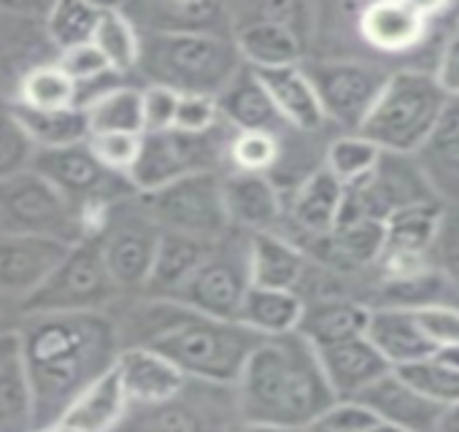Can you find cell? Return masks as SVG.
Returning <instances> with one entry per match:
<instances>
[{
    "instance_id": "1",
    "label": "cell",
    "mask_w": 459,
    "mask_h": 432,
    "mask_svg": "<svg viewBox=\"0 0 459 432\" xmlns=\"http://www.w3.org/2000/svg\"><path fill=\"white\" fill-rule=\"evenodd\" d=\"M20 338L36 400V429L57 424L71 402L117 365L122 351L119 324L103 311L28 314Z\"/></svg>"
},
{
    "instance_id": "2",
    "label": "cell",
    "mask_w": 459,
    "mask_h": 432,
    "mask_svg": "<svg viewBox=\"0 0 459 432\" xmlns=\"http://www.w3.org/2000/svg\"><path fill=\"white\" fill-rule=\"evenodd\" d=\"M122 349L149 346L189 381L238 386L252 351L265 341L241 322L203 316L170 298H149L119 324Z\"/></svg>"
},
{
    "instance_id": "3",
    "label": "cell",
    "mask_w": 459,
    "mask_h": 432,
    "mask_svg": "<svg viewBox=\"0 0 459 432\" xmlns=\"http://www.w3.org/2000/svg\"><path fill=\"white\" fill-rule=\"evenodd\" d=\"M241 421L308 429L335 402L316 349L300 335L265 338L249 357L236 386Z\"/></svg>"
},
{
    "instance_id": "4",
    "label": "cell",
    "mask_w": 459,
    "mask_h": 432,
    "mask_svg": "<svg viewBox=\"0 0 459 432\" xmlns=\"http://www.w3.org/2000/svg\"><path fill=\"white\" fill-rule=\"evenodd\" d=\"M244 65L247 63L236 47V39L141 36V76L149 84L168 87L178 95L219 98Z\"/></svg>"
},
{
    "instance_id": "5",
    "label": "cell",
    "mask_w": 459,
    "mask_h": 432,
    "mask_svg": "<svg viewBox=\"0 0 459 432\" xmlns=\"http://www.w3.org/2000/svg\"><path fill=\"white\" fill-rule=\"evenodd\" d=\"M448 95L429 71H392L359 135L373 141L386 154L413 157L448 106Z\"/></svg>"
},
{
    "instance_id": "6",
    "label": "cell",
    "mask_w": 459,
    "mask_h": 432,
    "mask_svg": "<svg viewBox=\"0 0 459 432\" xmlns=\"http://www.w3.org/2000/svg\"><path fill=\"white\" fill-rule=\"evenodd\" d=\"M0 233L79 244L95 236L87 216L36 170L0 181Z\"/></svg>"
},
{
    "instance_id": "7",
    "label": "cell",
    "mask_w": 459,
    "mask_h": 432,
    "mask_svg": "<svg viewBox=\"0 0 459 432\" xmlns=\"http://www.w3.org/2000/svg\"><path fill=\"white\" fill-rule=\"evenodd\" d=\"M221 178L224 173H195L154 192H138L135 200L160 230L216 244L233 230Z\"/></svg>"
},
{
    "instance_id": "8",
    "label": "cell",
    "mask_w": 459,
    "mask_h": 432,
    "mask_svg": "<svg viewBox=\"0 0 459 432\" xmlns=\"http://www.w3.org/2000/svg\"><path fill=\"white\" fill-rule=\"evenodd\" d=\"M236 133L221 135L219 127L211 133H184V130H162L141 135V154L130 170V181L135 192H154L178 178L195 173H221L224 160L230 162V141Z\"/></svg>"
},
{
    "instance_id": "9",
    "label": "cell",
    "mask_w": 459,
    "mask_h": 432,
    "mask_svg": "<svg viewBox=\"0 0 459 432\" xmlns=\"http://www.w3.org/2000/svg\"><path fill=\"white\" fill-rule=\"evenodd\" d=\"M119 292L106 260L100 233L87 236L74 244L63 265L49 276V281L22 300L25 314H52V311H103V306Z\"/></svg>"
},
{
    "instance_id": "10",
    "label": "cell",
    "mask_w": 459,
    "mask_h": 432,
    "mask_svg": "<svg viewBox=\"0 0 459 432\" xmlns=\"http://www.w3.org/2000/svg\"><path fill=\"white\" fill-rule=\"evenodd\" d=\"M421 200L437 197L429 189L416 160L384 151L373 173L343 184V205L335 228L354 222H386L394 211Z\"/></svg>"
},
{
    "instance_id": "11",
    "label": "cell",
    "mask_w": 459,
    "mask_h": 432,
    "mask_svg": "<svg viewBox=\"0 0 459 432\" xmlns=\"http://www.w3.org/2000/svg\"><path fill=\"white\" fill-rule=\"evenodd\" d=\"M230 233L221 241H216L211 257L170 300H176L203 316H211V319L238 322L241 306L252 289L249 238L241 241V238H233Z\"/></svg>"
},
{
    "instance_id": "12",
    "label": "cell",
    "mask_w": 459,
    "mask_h": 432,
    "mask_svg": "<svg viewBox=\"0 0 459 432\" xmlns=\"http://www.w3.org/2000/svg\"><path fill=\"white\" fill-rule=\"evenodd\" d=\"M306 76L311 79L327 122L341 125L343 130L359 133L370 117L378 95L384 92L392 71L362 60H319L303 63Z\"/></svg>"
},
{
    "instance_id": "13",
    "label": "cell",
    "mask_w": 459,
    "mask_h": 432,
    "mask_svg": "<svg viewBox=\"0 0 459 432\" xmlns=\"http://www.w3.org/2000/svg\"><path fill=\"white\" fill-rule=\"evenodd\" d=\"M162 230L149 220L135 197L108 208L100 230L103 260L119 289H146Z\"/></svg>"
},
{
    "instance_id": "14",
    "label": "cell",
    "mask_w": 459,
    "mask_h": 432,
    "mask_svg": "<svg viewBox=\"0 0 459 432\" xmlns=\"http://www.w3.org/2000/svg\"><path fill=\"white\" fill-rule=\"evenodd\" d=\"M119 12L141 36H224L236 39V17L211 0H138Z\"/></svg>"
},
{
    "instance_id": "15",
    "label": "cell",
    "mask_w": 459,
    "mask_h": 432,
    "mask_svg": "<svg viewBox=\"0 0 459 432\" xmlns=\"http://www.w3.org/2000/svg\"><path fill=\"white\" fill-rule=\"evenodd\" d=\"M74 244L44 236L0 233V292L28 300L63 265Z\"/></svg>"
},
{
    "instance_id": "16",
    "label": "cell",
    "mask_w": 459,
    "mask_h": 432,
    "mask_svg": "<svg viewBox=\"0 0 459 432\" xmlns=\"http://www.w3.org/2000/svg\"><path fill=\"white\" fill-rule=\"evenodd\" d=\"M224 205L233 230L249 233H279L287 203L279 184L263 173H224Z\"/></svg>"
},
{
    "instance_id": "17",
    "label": "cell",
    "mask_w": 459,
    "mask_h": 432,
    "mask_svg": "<svg viewBox=\"0 0 459 432\" xmlns=\"http://www.w3.org/2000/svg\"><path fill=\"white\" fill-rule=\"evenodd\" d=\"M440 12V6L424 4H400V0H381L359 9L357 28L362 41L378 52H408L421 44L427 36L429 20Z\"/></svg>"
},
{
    "instance_id": "18",
    "label": "cell",
    "mask_w": 459,
    "mask_h": 432,
    "mask_svg": "<svg viewBox=\"0 0 459 432\" xmlns=\"http://www.w3.org/2000/svg\"><path fill=\"white\" fill-rule=\"evenodd\" d=\"M284 220L292 225V233H284L287 238H322L330 236L338 225L343 205V184L322 165L311 176H306L290 194H284Z\"/></svg>"
},
{
    "instance_id": "19",
    "label": "cell",
    "mask_w": 459,
    "mask_h": 432,
    "mask_svg": "<svg viewBox=\"0 0 459 432\" xmlns=\"http://www.w3.org/2000/svg\"><path fill=\"white\" fill-rule=\"evenodd\" d=\"M117 370L127 392V400L141 408L162 405L178 397L189 384V378L168 357H162L149 346L122 349L117 359Z\"/></svg>"
},
{
    "instance_id": "20",
    "label": "cell",
    "mask_w": 459,
    "mask_h": 432,
    "mask_svg": "<svg viewBox=\"0 0 459 432\" xmlns=\"http://www.w3.org/2000/svg\"><path fill=\"white\" fill-rule=\"evenodd\" d=\"M316 354L338 400H357L370 384H376L392 370V365L384 359V354L373 346L368 335L322 346L316 349Z\"/></svg>"
},
{
    "instance_id": "21",
    "label": "cell",
    "mask_w": 459,
    "mask_h": 432,
    "mask_svg": "<svg viewBox=\"0 0 459 432\" xmlns=\"http://www.w3.org/2000/svg\"><path fill=\"white\" fill-rule=\"evenodd\" d=\"M221 119L236 133H295L279 114L273 98L260 82L257 71L244 65L241 73L230 82V87L216 98Z\"/></svg>"
},
{
    "instance_id": "22",
    "label": "cell",
    "mask_w": 459,
    "mask_h": 432,
    "mask_svg": "<svg viewBox=\"0 0 459 432\" xmlns=\"http://www.w3.org/2000/svg\"><path fill=\"white\" fill-rule=\"evenodd\" d=\"M357 400L365 402L384 424L400 427L405 432H432L443 413L437 402L424 397L394 370L370 384Z\"/></svg>"
},
{
    "instance_id": "23",
    "label": "cell",
    "mask_w": 459,
    "mask_h": 432,
    "mask_svg": "<svg viewBox=\"0 0 459 432\" xmlns=\"http://www.w3.org/2000/svg\"><path fill=\"white\" fill-rule=\"evenodd\" d=\"M443 205H459V100L451 98L424 146L413 154Z\"/></svg>"
},
{
    "instance_id": "24",
    "label": "cell",
    "mask_w": 459,
    "mask_h": 432,
    "mask_svg": "<svg viewBox=\"0 0 459 432\" xmlns=\"http://www.w3.org/2000/svg\"><path fill=\"white\" fill-rule=\"evenodd\" d=\"M236 47L244 63L255 71L303 65L306 55V39L287 22L273 20L263 12L236 25Z\"/></svg>"
},
{
    "instance_id": "25",
    "label": "cell",
    "mask_w": 459,
    "mask_h": 432,
    "mask_svg": "<svg viewBox=\"0 0 459 432\" xmlns=\"http://www.w3.org/2000/svg\"><path fill=\"white\" fill-rule=\"evenodd\" d=\"M311 257L284 233H249V279L252 287L298 292Z\"/></svg>"
},
{
    "instance_id": "26",
    "label": "cell",
    "mask_w": 459,
    "mask_h": 432,
    "mask_svg": "<svg viewBox=\"0 0 459 432\" xmlns=\"http://www.w3.org/2000/svg\"><path fill=\"white\" fill-rule=\"evenodd\" d=\"M260 82L265 84L268 95L273 98L281 119L295 133H319L327 125L325 108L319 103V95L306 76L303 65H287V68H268L257 71Z\"/></svg>"
},
{
    "instance_id": "27",
    "label": "cell",
    "mask_w": 459,
    "mask_h": 432,
    "mask_svg": "<svg viewBox=\"0 0 459 432\" xmlns=\"http://www.w3.org/2000/svg\"><path fill=\"white\" fill-rule=\"evenodd\" d=\"M368 338L384 354L392 370L427 359L429 354L437 351L435 343L421 330L416 311H405V308H373Z\"/></svg>"
},
{
    "instance_id": "28",
    "label": "cell",
    "mask_w": 459,
    "mask_h": 432,
    "mask_svg": "<svg viewBox=\"0 0 459 432\" xmlns=\"http://www.w3.org/2000/svg\"><path fill=\"white\" fill-rule=\"evenodd\" d=\"M213 246L216 244L195 238V236L162 230L146 292L152 298H173L211 257Z\"/></svg>"
},
{
    "instance_id": "29",
    "label": "cell",
    "mask_w": 459,
    "mask_h": 432,
    "mask_svg": "<svg viewBox=\"0 0 459 432\" xmlns=\"http://www.w3.org/2000/svg\"><path fill=\"white\" fill-rule=\"evenodd\" d=\"M127 405H130V400L122 386L119 370L114 365L106 376H100L92 386H87L71 402V408L65 410V416L60 421L68 427H76L82 432H111L125 419Z\"/></svg>"
},
{
    "instance_id": "30",
    "label": "cell",
    "mask_w": 459,
    "mask_h": 432,
    "mask_svg": "<svg viewBox=\"0 0 459 432\" xmlns=\"http://www.w3.org/2000/svg\"><path fill=\"white\" fill-rule=\"evenodd\" d=\"M303 316H306V300L298 292L252 287L241 306L238 322L263 338H281L298 333Z\"/></svg>"
},
{
    "instance_id": "31",
    "label": "cell",
    "mask_w": 459,
    "mask_h": 432,
    "mask_svg": "<svg viewBox=\"0 0 459 432\" xmlns=\"http://www.w3.org/2000/svg\"><path fill=\"white\" fill-rule=\"evenodd\" d=\"M370 306L354 298H343V300H330V303H314L306 306V316L300 324V335L314 346H330L346 338H357V335H368V324H370Z\"/></svg>"
},
{
    "instance_id": "32",
    "label": "cell",
    "mask_w": 459,
    "mask_h": 432,
    "mask_svg": "<svg viewBox=\"0 0 459 432\" xmlns=\"http://www.w3.org/2000/svg\"><path fill=\"white\" fill-rule=\"evenodd\" d=\"M443 220L440 200H421L394 211L384 222L386 230V249L392 255H413L429 257L432 244L437 238V228Z\"/></svg>"
},
{
    "instance_id": "33",
    "label": "cell",
    "mask_w": 459,
    "mask_h": 432,
    "mask_svg": "<svg viewBox=\"0 0 459 432\" xmlns=\"http://www.w3.org/2000/svg\"><path fill=\"white\" fill-rule=\"evenodd\" d=\"M186 392V389H184ZM184 392L162 405H149L130 424V432H219L216 405L208 400L184 397Z\"/></svg>"
},
{
    "instance_id": "34",
    "label": "cell",
    "mask_w": 459,
    "mask_h": 432,
    "mask_svg": "<svg viewBox=\"0 0 459 432\" xmlns=\"http://www.w3.org/2000/svg\"><path fill=\"white\" fill-rule=\"evenodd\" d=\"M14 117L20 119V125L28 130V135L33 138V143L39 149H63V146H76V143H87L92 130H90V119L84 108H60V111H36L28 108L22 103H17Z\"/></svg>"
},
{
    "instance_id": "35",
    "label": "cell",
    "mask_w": 459,
    "mask_h": 432,
    "mask_svg": "<svg viewBox=\"0 0 459 432\" xmlns=\"http://www.w3.org/2000/svg\"><path fill=\"white\" fill-rule=\"evenodd\" d=\"M448 295H454L451 284L443 279L440 271H435L432 265L411 273V276H400V279H381L378 289H376V303L370 308H405V311H421L437 303H451Z\"/></svg>"
},
{
    "instance_id": "36",
    "label": "cell",
    "mask_w": 459,
    "mask_h": 432,
    "mask_svg": "<svg viewBox=\"0 0 459 432\" xmlns=\"http://www.w3.org/2000/svg\"><path fill=\"white\" fill-rule=\"evenodd\" d=\"M394 373L440 408L459 402V346H443L427 359L394 367Z\"/></svg>"
},
{
    "instance_id": "37",
    "label": "cell",
    "mask_w": 459,
    "mask_h": 432,
    "mask_svg": "<svg viewBox=\"0 0 459 432\" xmlns=\"http://www.w3.org/2000/svg\"><path fill=\"white\" fill-rule=\"evenodd\" d=\"M90 130L92 135L100 133H138L143 135V90L122 84L98 100H92L87 108Z\"/></svg>"
},
{
    "instance_id": "38",
    "label": "cell",
    "mask_w": 459,
    "mask_h": 432,
    "mask_svg": "<svg viewBox=\"0 0 459 432\" xmlns=\"http://www.w3.org/2000/svg\"><path fill=\"white\" fill-rule=\"evenodd\" d=\"M0 432H36V400L22 354L0 370Z\"/></svg>"
},
{
    "instance_id": "39",
    "label": "cell",
    "mask_w": 459,
    "mask_h": 432,
    "mask_svg": "<svg viewBox=\"0 0 459 432\" xmlns=\"http://www.w3.org/2000/svg\"><path fill=\"white\" fill-rule=\"evenodd\" d=\"M106 63L111 65L114 73H130L138 71V57H141V36L133 28V22L119 12V6H103L95 41H92Z\"/></svg>"
},
{
    "instance_id": "40",
    "label": "cell",
    "mask_w": 459,
    "mask_h": 432,
    "mask_svg": "<svg viewBox=\"0 0 459 432\" xmlns=\"http://www.w3.org/2000/svg\"><path fill=\"white\" fill-rule=\"evenodd\" d=\"M100 14H103V6H95V4H74V0L55 4L49 9V17H47L49 41L60 52L92 44Z\"/></svg>"
},
{
    "instance_id": "41",
    "label": "cell",
    "mask_w": 459,
    "mask_h": 432,
    "mask_svg": "<svg viewBox=\"0 0 459 432\" xmlns=\"http://www.w3.org/2000/svg\"><path fill=\"white\" fill-rule=\"evenodd\" d=\"M384 151L368 141L359 133H346L338 135L335 141H330V146L325 149V168L341 181V184H351L368 173H373L381 162Z\"/></svg>"
},
{
    "instance_id": "42",
    "label": "cell",
    "mask_w": 459,
    "mask_h": 432,
    "mask_svg": "<svg viewBox=\"0 0 459 432\" xmlns=\"http://www.w3.org/2000/svg\"><path fill=\"white\" fill-rule=\"evenodd\" d=\"M20 103L36 111H60L76 106V84L57 68L44 65L25 76L20 87Z\"/></svg>"
},
{
    "instance_id": "43",
    "label": "cell",
    "mask_w": 459,
    "mask_h": 432,
    "mask_svg": "<svg viewBox=\"0 0 459 432\" xmlns=\"http://www.w3.org/2000/svg\"><path fill=\"white\" fill-rule=\"evenodd\" d=\"M227 154L233 170L268 176L271 170H276L284 149H281V138L273 133H236L233 141H230Z\"/></svg>"
},
{
    "instance_id": "44",
    "label": "cell",
    "mask_w": 459,
    "mask_h": 432,
    "mask_svg": "<svg viewBox=\"0 0 459 432\" xmlns=\"http://www.w3.org/2000/svg\"><path fill=\"white\" fill-rule=\"evenodd\" d=\"M39 146L12 108H0V181L33 168Z\"/></svg>"
},
{
    "instance_id": "45",
    "label": "cell",
    "mask_w": 459,
    "mask_h": 432,
    "mask_svg": "<svg viewBox=\"0 0 459 432\" xmlns=\"http://www.w3.org/2000/svg\"><path fill=\"white\" fill-rule=\"evenodd\" d=\"M429 263L443 273L454 295H459V205H443V220L429 252Z\"/></svg>"
},
{
    "instance_id": "46",
    "label": "cell",
    "mask_w": 459,
    "mask_h": 432,
    "mask_svg": "<svg viewBox=\"0 0 459 432\" xmlns=\"http://www.w3.org/2000/svg\"><path fill=\"white\" fill-rule=\"evenodd\" d=\"M90 149L95 157L114 173L130 176L138 154H141V135L138 133H100L90 135Z\"/></svg>"
},
{
    "instance_id": "47",
    "label": "cell",
    "mask_w": 459,
    "mask_h": 432,
    "mask_svg": "<svg viewBox=\"0 0 459 432\" xmlns=\"http://www.w3.org/2000/svg\"><path fill=\"white\" fill-rule=\"evenodd\" d=\"M57 68L79 87V84H90L103 79L106 73H114L111 65L106 63V57L100 55V49L95 44H84L68 52H60Z\"/></svg>"
},
{
    "instance_id": "48",
    "label": "cell",
    "mask_w": 459,
    "mask_h": 432,
    "mask_svg": "<svg viewBox=\"0 0 459 432\" xmlns=\"http://www.w3.org/2000/svg\"><path fill=\"white\" fill-rule=\"evenodd\" d=\"M416 319L435 349L459 346V306L456 303H437L429 308L416 311Z\"/></svg>"
},
{
    "instance_id": "49",
    "label": "cell",
    "mask_w": 459,
    "mask_h": 432,
    "mask_svg": "<svg viewBox=\"0 0 459 432\" xmlns=\"http://www.w3.org/2000/svg\"><path fill=\"white\" fill-rule=\"evenodd\" d=\"M221 114L216 106V98L208 95H181L178 100V111H176V130L184 133H211L213 127H219Z\"/></svg>"
},
{
    "instance_id": "50",
    "label": "cell",
    "mask_w": 459,
    "mask_h": 432,
    "mask_svg": "<svg viewBox=\"0 0 459 432\" xmlns=\"http://www.w3.org/2000/svg\"><path fill=\"white\" fill-rule=\"evenodd\" d=\"M178 100L181 95L168 90V87H157L149 84L143 90V133H162L170 130L176 125V111H178Z\"/></svg>"
},
{
    "instance_id": "51",
    "label": "cell",
    "mask_w": 459,
    "mask_h": 432,
    "mask_svg": "<svg viewBox=\"0 0 459 432\" xmlns=\"http://www.w3.org/2000/svg\"><path fill=\"white\" fill-rule=\"evenodd\" d=\"M381 419L359 400H338L319 421L314 424H322L333 432H370Z\"/></svg>"
},
{
    "instance_id": "52",
    "label": "cell",
    "mask_w": 459,
    "mask_h": 432,
    "mask_svg": "<svg viewBox=\"0 0 459 432\" xmlns=\"http://www.w3.org/2000/svg\"><path fill=\"white\" fill-rule=\"evenodd\" d=\"M432 73L440 82V87L446 90V95L459 100V30H454V36L443 47V55Z\"/></svg>"
},
{
    "instance_id": "53",
    "label": "cell",
    "mask_w": 459,
    "mask_h": 432,
    "mask_svg": "<svg viewBox=\"0 0 459 432\" xmlns=\"http://www.w3.org/2000/svg\"><path fill=\"white\" fill-rule=\"evenodd\" d=\"M25 316H28V314H25V308H22V300L9 298V295L0 292V335L20 333Z\"/></svg>"
},
{
    "instance_id": "54",
    "label": "cell",
    "mask_w": 459,
    "mask_h": 432,
    "mask_svg": "<svg viewBox=\"0 0 459 432\" xmlns=\"http://www.w3.org/2000/svg\"><path fill=\"white\" fill-rule=\"evenodd\" d=\"M20 354H22V338H20V333L0 335V370H4L12 359H17Z\"/></svg>"
},
{
    "instance_id": "55",
    "label": "cell",
    "mask_w": 459,
    "mask_h": 432,
    "mask_svg": "<svg viewBox=\"0 0 459 432\" xmlns=\"http://www.w3.org/2000/svg\"><path fill=\"white\" fill-rule=\"evenodd\" d=\"M432 432H459V402L443 408V413H440V419H437Z\"/></svg>"
},
{
    "instance_id": "56",
    "label": "cell",
    "mask_w": 459,
    "mask_h": 432,
    "mask_svg": "<svg viewBox=\"0 0 459 432\" xmlns=\"http://www.w3.org/2000/svg\"><path fill=\"white\" fill-rule=\"evenodd\" d=\"M238 432H306V429H295V427H281V424H260V421H244L238 427Z\"/></svg>"
},
{
    "instance_id": "57",
    "label": "cell",
    "mask_w": 459,
    "mask_h": 432,
    "mask_svg": "<svg viewBox=\"0 0 459 432\" xmlns=\"http://www.w3.org/2000/svg\"><path fill=\"white\" fill-rule=\"evenodd\" d=\"M36 432H82V429H76V427H68V424L57 421V424H52V427H44V429H36Z\"/></svg>"
},
{
    "instance_id": "58",
    "label": "cell",
    "mask_w": 459,
    "mask_h": 432,
    "mask_svg": "<svg viewBox=\"0 0 459 432\" xmlns=\"http://www.w3.org/2000/svg\"><path fill=\"white\" fill-rule=\"evenodd\" d=\"M370 432H405V429H400V427H392V424H384V421H378Z\"/></svg>"
},
{
    "instance_id": "59",
    "label": "cell",
    "mask_w": 459,
    "mask_h": 432,
    "mask_svg": "<svg viewBox=\"0 0 459 432\" xmlns=\"http://www.w3.org/2000/svg\"><path fill=\"white\" fill-rule=\"evenodd\" d=\"M306 432H333V429H327V427H322V424H311Z\"/></svg>"
},
{
    "instance_id": "60",
    "label": "cell",
    "mask_w": 459,
    "mask_h": 432,
    "mask_svg": "<svg viewBox=\"0 0 459 432\" xmlns=\"http://www.w3.org/2000/svg\"><path fill=\"white\" fill-rule=\"evenodd\" d=\"M456 30H459V22H456Z\"/></svg>"
}]
</instances>
